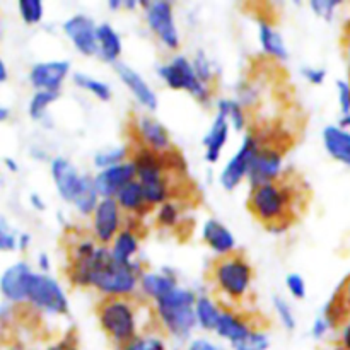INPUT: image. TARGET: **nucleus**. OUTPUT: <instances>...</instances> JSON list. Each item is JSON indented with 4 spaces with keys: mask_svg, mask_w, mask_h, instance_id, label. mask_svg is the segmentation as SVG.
Masks as SVG:
<instances>
[{
    "mask_svg": "<svg viewBox=\"0 0 350 350\" xmlns=\"http://www.w3.org/2000/svg\"><path fill=\"white\" fill-rule=\"evenodd\" d=\"M195 303H197V296L191 291L180 289V287H176L173 293L157 301V317H159L161 323L166 328L167 334L180 338V340L190 337L195 325H197Z\"/></svg>",
    "mask_w": 350,
    "mask_h": 350,
    "instance_id": "obj_3",
    "label": "nucleus"
},
{
    "mask_svg": "<svg viewBox=\"0 0 350 350\" xmlns=\"http://www.w3.org/2000/svg\"><path fill=\"white\" fill-rule=\"evenodd\" d=\"M342 344H344V347L350 350V321L347 323V327L344 328V332H342Z\"/></svg>",
    "mask_w": 350,
    "mask_h": 350,
    "instance_id": "obj_50",
    "label": "nucleus"
},
{
    "mask_svg": "<svg viewBox=\"0 0 350 350\" xmlns=\"http://www.w3.org/2000/svg\"><path fill=\"white\" fill-rule=\"evenodd\" d=\"M51 176H53L55 187H57L58 193L64 200L72 202L74 204L81 191L84 190L85 183H88L89 176L85 174H79L74 164L70 161L64 159V157H57L51 163Z\"/></svg>",
    "mask_w": 350,
    "mask_h": 350,
    "instance_id": "obj_12",
    "label": "nucleus"
},
{
    "mask_svg": "<svg viewBox=\"0 0 350 350\" xmlns=\"http://www.w3.org/2000/svg\"><path fill=\"white\" fill-rule=\"evenodd\" d=\"M332 328V325L328 323V320L325 317H321V318H317V320H314V323H313V327H311V335H313L314 338H321V337H325V335H327V332L330 330Z\"/></svg>",
    "mask_w": 350,
    "mask_h": 350,
    "instance_id": "obj_47",
    "label": "nucleus"
},
{
    "mask_svg": "<svg viewBox=\"0 0 350 350\" xmlns=\"http://www.w3.org/2000/svg\"><path fill=\"white\" fill-rule=\"evenodd\" d=\"M202 234H204V241L219 255H229V253L234 252V236L219 221L211 219V221L205 222Z\"/></svg>",
    "mask_w": 350,
    "mask_h": 350,
    "instance_id": "obj_22",
    "label": "nucleus"
},
{
    "mask_svg": "<svg viewBox=\"0 0 350 350\" xmlns=\"http://www.w3.org/2000/svg\"><path fill=\"white\" fill-rule=\"evenodd\" d=\"M70 70L68 62H43L36 64L29 72V81L38 91H60L62 82Z\"/></svg>",
    "mask_w": 350,
    "mask_h": 350,
    "instance_id": "obj_16",
    "label": "nucleus"
},
{
    "mask_svg": "<svg viewBox=\"0 0 350 350\" xmlns=\"http://www.w3.org/2000/svg\"><path fill=\"white\" fill-rule=\"evenodd\" d=\"M253 330H258V328L253 327V323L248 318L232 313V311L231 313H229V311H224V313H221V318H219L215 334L221 338H224V340L231 342L232 345L238 340H241V338H245L246 335Z\"/></svg>",
    "mask_w": 350,
    "mask_h": 350,
    "instance_id": "obj_20",
    "label": "nucleus"
},
{
    "mask_svg": "<svg viewBox=\"0 0 350 350\" xmlns=\"http://www.w3.org/2000/svg\"><path fill=\"white\" fill-rule=\"evenodd\" d=\"M338 3H340L338 0H313L311 2V9L314 10V14L323 17V19H330Z\"/></svg>",
    "mask_w": 350,
    "mask_h": 350,
    "instance_id": "obj_44",
    "label": "nucleus"
},
{
    "mask_svg": "<svg viewBox=\"0 0 350 350\" xmlns=\"http://www.w3.org/2000/svg\"><path fill=\"white\" fill-rule=\"evenodd\" d=\"M270 338L265 332L253 330L245 338L232 344V350H269Z\"/></svg>",
    "mask_w": 350,
    "mask_h": 350,
    "instance_id": "obj_34",
    "label": "nucleus"
},
{
    "mask_svg": "<svg viewBox=\"0 0 350 350\" xmlns=\"http://www.w3.org/2000/svg\"><path fill=\"white\" fill-rule=\"evenodd\" d=\"M212 279L222 296L231 301H241L248 294L253 280V269L241 253H229L215 260Z\"/></svg>",
    "mask_w": 350,
    "mask_h": 350,
    "instance_id": "obj_5",
    "label": "nucleus"
},
{
    "mask_svg": "<svg viewBox=\"0 0 350 350\" xmlns=\"http://www.w3.org/2000/svg\"><path fill=\"white\" fill-rule=\"evenodd\" d=\"M74 82L79 85L81 89H85L91 94H94L96 98L101 99V101H109L111 99V89L106 82L98 81V79H92L85 74H75L74 75Z\"/></svg>",
    "mask_w": 350,
    "mask_h": 350,
    "instance_id": "obj_33",
    "label": "nucleus"
},
{
    "mask_svg": "<svg viewBox=\"0 0 350 350\" xmlns=\"http://www.w3.org/2000/svg\"><path fill=\"white\" fill-rule=\"evenodd\" d=\"M323 144L334 159L350 167V133L338 126H327L323 130Z\"/></svg>",
    "mask_w": 350,
    "mask_h": 350,
    "instance_id": "obj_23",
    "label": "nucleus"
},
{
    "mask_svg": "<svg viewBox=\"0 0 350 350\" xmlns=\"http://www.w3.org/2000/svg\"><path fill=\"white\" fill-rule=\"evenodd\" d=\"M350 317V277L340 286L328 306L325 308V318L332 327H338Z\"/></svg>",
    "mask_w": 350,
    "mask_h": 350,
    "instance_id": "obj_24",
    "label": "nucleus"
},
{
    "mask_svg": "<svg viewBox=\"0 0 350 350\" xmlns=\"http://www.w3.org/2000/svg\"><path fill=\"white\" fill-rule=\"evenodd\" d=\"M260 149V140L255 135H246V139L243 140L241 147L236 152V156L232 157L228 163V166L224 167L221 174V183L226 190H234L239 183L243 181V178L248 176L250 167H252L253 157L256 156Z\"/></svg>",
    "mask_w": 350,
    "mask_h": 350,
    "instance_id": "obj_9",
    "label": "nucleus"
},
{
    "mask_svg": "<svg viewBox=\"0 0 350 350\" xmlns=\"http://www.w3.org/2000/svg\"><path fill=\"white\" fill-rule=\"evenodd\" d=\"M195 317H197V323L200 325L204 330L215 332L219 318H221V311L217 310V306H215L208 297L202 296L197 297V303H195Z\"/></svg>",
    "mask_w": 350,
    "mask_h": 350,
    "instance_id": "obj_30",
    "label": "nucleus"
},
{
    "mask_svg": "<svg viewBox=\"0 0 350 350\" xmlns=\"http://www.w3.org/2000/svg\"><path fill=\"white\" fill-rule=\"evenodd\" d=\"M349 58H350V33H349Z\"/></svg>",
    "mask_w": 350,
    "mask_h": 350,
    "instance_id": "obj_58",
    "label": "nucleus"
},
{
    "mask_svg": "<svg viewBox=\"0 0 350 350\" xmlns=\"http://www.w3.org/2000/svg\"><path fill=\"white\" fill-rule=\"evenodd\" d=\"M303 75L308 79V82H311V84L314 85H320L323 84L325 77H327V72L323 70V68H304L303 70Z\"/></svg>",
    "mask_w": 350,
    "mask_h": 350,
    "instance_id": "obj_46",
    "label": "nucleus"
},
{
    "mask_svg": "<svg viewBox=\"0 0 350 350\" xmlns=\"http://www.w3.org/2000/svg\"><path fill=\"white\" fill-rule=\"evenodd\" d=\"M229 135V122L224 115L217 113L214 123H212L211 130L205 135L204 146H205V157L208 163H217L221 157L222 149L226 146V140Z\"/></svg>",
    "mask_w": 350,
    "mask_h": 350,
    "instance_id": "obj_21",
    "label": "nucleus"
},
{
    "mask_svg": "<svg viewBox=\"0 0 350 350\" xmlns=\"http://www.w3.org/2000/svg\"><path fill=\"white\" fill-rule=\"evenodd\" d=\"M282 171V150L275 146H262L253 157L252 167H250L248 178L253 187L270 183L280 178Z\"/></svg>",
    "mask_w": 350,
    "mask_h": 350,
    "instance_id": "obj_11",
    "label": "nucleus"
},
{
    "mask_svg": "<svg viewBox=\"0 0 350 350\" xmlns=\"http://www.w3.org/2000/svg\"><path fill=\"white\" fill-rule=\"evenodd\" d=\"M137 135H139L142 146L156 150V152H166L171 149V139L167 130L149 116H142L137 120Z\"/></svg>",
    "mask_w": 350,
    "mask_h": 350,
    "instance_id": "obj_18",
    "label": "nucleus"
},
{
    "mask_svg": "<svg viewBox=\"0 0 350 350\" xmlns=\"http://www.w3.org/2000/svg\"><path fill=\"white\" fill-rule=\"evenodd\" d=\"M94 236L101 245H108L118 236L120 205L116 198H101L94 211Z\"/></svg>",
    "mask_w": 350,
    "mask_h": 350,
    "instance_id": "obj_15",
    "label": "nucleus"
},
{
    "mask_svg": "<svg viewBox=\"0 0 350 350\" xmlns=\"http://www.w3.org/2000/svg\"><path fill=\"white\" fill-rule=\"evenodd\" d=\"M38 262H40V267H41V269H43V270L50 269V262H48V256L44 255V253H41L40 258H38Z\"/></svg>",
    "mask_w": 350,
    "mask_h": 350,
    "instance_id": "obj_53",
    "label": "nucleus"
},
{
    "mask_svg": "<svg viewBox=\"0 0 350 350\" xmlns=\"http://www.w3.org/2000/svg\"><path fill=\"white\" fill-rule=\"evenodd\" d=\"M116 70H118V75L123 81V84L129 88V91L135 96V99L140 103V105L146 106L147 109L157 108L156 92L149 88V84L144 81V77L139 74V72H135L133 68H130L129 65H123V64L116 65Z\"/></svg>",
    "mask_w": 350,
    "mask_h": 350,
    "instance_id": "obj_19",
    "label": "nucleus"
},
{
    "mask_svg": "<svg viewBox=\"0 0 350 350\" xmlns=\"http://www.w3.org/2000/svg\"><path fill=\"white\" fill-rule=\"evenodd\" d=\"M287 289L293 294L296 299H304L306 297V282H304L303 277L299 273H291L287 275Z\"/></svg>",
    "mask_w": 350,
    "mask_h": 350,
    "instance_id": "obj_43",
    "label": "nucleus"
},
{
    "mask_svg": "<svg viewBox=\"0 0 350 350\" xmlns=\"http://www.w3.org/2000/svg\"><path fill=\"white\" fill-rule=\"evenodd\" d=\"M26 301L48 314H65L68 311V299L60 284L43 273H31Z\"/></svg>",
    "mask_w": 350,
    "mask_h": 350,
    "instance_id": "obj_6",
    "label": "nucleus"
},
{
    "mask_svg": "<svg viewBox=\"0 0 350 350\" xmlns=\"http://www.w3.org/2000/svg\"><path fill=\"white\" fill-rule=\"evenodd\" d=\"M29 200H31V204H33V207L36 208V211H43V208H44V202L41 200V198L38 197L36 193H33V195H31V198H29Z\"/></svg>",
    "mask_w": 350,
    "mask_h": 350,
    "instance_id": "obj_51",
    "label": "nucleus"
},
{
    "mask_svg": "<svg viewBox=\"0 0 350 350\" xmlns=\"http://www.w3.org/2000/svg\"><path fill=\"white\" fill-rule=\"evenodd\" d=\"M306 185L293 174L277 178L270 183L253 187L248 208L253 217L269 231H286L299 219L306 207Z\"/></svg>",
    "mask_w": 350,
    "mask_h": 350,
    "instance_id": "obj_1",
    "label": "nucleus"
},
{
    "mask_svg": "<svg viewBox=\"0 0 350 350\" xmlns=\"http://www.w3.org/2000/svg\"><path fill=\"white\" fill-rule=\"evenodd\" d=\"M31 269L27 263L19 262L16 265L9 267L0 277V291L3 297L12 303H23L26 301L27 280L31 277Z\"/></svg>",
    "mask_w": 350,
    "mask_h": 350,
    "instance_id": "obj_17",
    "label": "nucleus"
},
{
    "mask_svg": "<svg viewBox=\"0 0 350 350\" xmlns=\"http://www.w3.org/2000/svg\"><path fill=\"white\" fill-rule=\"evenodd\" d=\"M122 350H167L166 342L157 335H139Z\"/></svg>",
    "mask_w": 350,
    "mask_h": 350,
    "instance_id": "obj_37",
    "label": "nucleus"
},
{
    "mask_svg": "<svg viewBox=\"0 0 350 350\" xmlns=\"http://www.w3.org/2000/svg\"><path fill=\"white\" fill-rule=\"evenodd\" d=\"M338 89V103H340V108L344 115H349L350 113V85L347 82L338 81L337 82Z\"/></svg>",
    "mask_w": 350,
    "mask_h": 350,
    "instance_id": "obj_45",
    "label": "nucleus"
},
{
    "mask_svg": "<svg viewBox=\"0 0 350 350\" xmlns=\"http://www.w3.org/2000/svg\"><path fill=\"white\" fill-rule=\"evenodd\" d=\"M187 350H221L215 344H212L211 340H205V338H197V340L191 342L188 345Z\"/></svg>",
    "mask_w": 350,
    "mask_h": 350,
    "instance_id": "obj_49",
    "label": "nucleus"
},
{
    "mask_svg": "<svg viewBox=\"0 0 350 350\" xmlns=\"http://www.w3.org/2000/svg\"><path fill=\"white\" fill-rule=\"evenodd\" d=\"M139 250V241H137V236L132 231H122L118 232V236L115 238L113 243L111 255L122 265H133L132 258L133 255Z\"/></svg>",
    "mask_w": 350,
    "mask_h": 350,
    "instance_id": "obj_27",
    "label": "nucleus"
},
{
    "mask_svg": "<svg viewBox=\"0 0 350 350\" xmlns=\"http://www.w3.org/2000/svg\"><path fill=\"white\" fill-rule=\"evenodd\" d=\"M342 126H350V113L349 115H344V118H342Z\"/></svg>",
    "mask_w": 350,
    "mask_h": 350,
    "instance_id": "obj_57",
    "label": "nucleus"
},
{
    "mask_svg": "<svg viewBox=\"0 0 350 350\" xmlns=\"http://www.w3.org/2000/svg\"><path fill=\"white\" fill-rule=\"evenodd\" d=\"M273 306H275L277 317L280 318L284 327H286L287 330H294V328H296V318H294V313L293 310H291L289 304H287V301H284L282 297H275V299H273Z\"/></svg>",
    "mask_w": 350,
    "mask_h": 350,
    "instance_id": "obj_41",
    "label": "nucleus"
},
{
    "mask_svg": "<svg viewBox=\"0 0 350 350\" xmlns=\"http://www.w3.org/2000/svg\"><path fill=\"white\" fill-rule=\"evenodd\" d=\"M193 68H195V72H197V77L200 79L202 84L208 85V82L214 79V70H212L211 62L205 58V55L202 53V51L197 55V58L193 60Z\"/></svg>",
    "mask_w": 350,
    "mask_h": 350,
    "instance_id": "obj_42",
    "label": "nucleus"
},
{
    "mask_svg": "<svg viewBox=\"0 0 350 350\" xmlns=\"http://www.w3.org/2000/svg\"><path fill=\"white\" fill-rule=\"evenodd\" d=\"M260 41H262V46L270 57L279 58L284 60L287 58V48L284 43L282 36H280L279 31H275V27L270 26V24L262 23L260 24Z\"/></svg>",
    "mask_w": 350,
    "mask_h": 350,
    "instance_id": "obj_29",
    "label": "nucleus"
},
{
    "mask_svg": "<svg viewBox=\"0 0 350 350\" xmlns=\"http://www.w3.org/2000/svg\"><path fill=\"white\" fill-rule=\"evenodd\" d=\"M7 118H9V109L0 106V122H3V120H7Z\"/></svg>",
    "mask_w": 350,
    "mask_h": 350,
    "instance_id": "obj_55",
    "label": "nucleus"
},
{
    "mask_svg": "<svg viewBox=\"0 0 350 350\" xmlns=\"http://www.w3.org/2000/svg\"><path fill=\"white\" fill-rule=\"evenodd\" d=\"M98 318L106 337L120 350L139 337L135 308L126 297H108L103 301L98 306Z\"/></svg>",
    "mask_w": 350,
    "mask_h": 350,
    "instance_id": "obj_4",
    "label": "nucleus"
},
{
    "mask_svg": "<svg viewBox=\"0 0 350 350\" xmlns=\"http://www.w3.org/2000/svg\"><path fill=\"white\" fill-rule=\"evenodd\" d=\"M126 157V149L125 147H120V149H111L106 150V152L96 154L94 164L101 170H108V167L118 166L122 164V161Z\"/></svg>",
    "mask_w": 350,
    "mask_h": 350,
    "instance_id": "obj_38",
    "label": "nucleus"
},
{
    "mask_svg": "<svg viewBox=\"0 0 350 350\" xmlns=\"http://www.w3.org/2000/svg\"><path fill=\"white\" fill-rule=\"evenodd\" d=\"M19 12L26 24H38L43 19V2L41 0H21Z\"/></svg>",
    "mask_w": 350,
    "mask_h": 350,
    "instance_id": "obj_36",
    "label": "nucleus"
},
{
    "mask_svg": "<svg viewBox=\"0 0 350 350\" xmlns=\"http://www.w3.org/2000/svg\"><path fill=\"white\" fill-rule=\"evenodd\" d=\"M98 246L89 239L77 241L68 252V277L74 286L88 287L91 286L92 270H94V258Z\"/></svg>",
    "mask_w": 350,
    "mask_h": 350,
    "instance_id": "obj_10",
    "label": "nucleus"
},
{
    "mask_svg": "<svg viewBox=\"0 0 350 350\" xmlns=\"http://www.w3.org/2000/svg\"><path fill=\"white\" fill-rule=\"evenodd\" d=\"M157 221L159 224L166 226V228H171V226H176L178 221H180V208H178L176 204L173 202H166L159 207L157 211Z\"/></svg>",
    "mask_w": 350,
    "mask_h": 350,
    "instance_id": "obj_40",
    "label": "nucleus"
},
{
    "mask_svg": "<svg viewBox=\"0 0 350 350\" xmlns=\"http://www.w3.org/2000/svg\"><path fill=\"white\" fill-rule=\"evenodd\" d=\"M217 108L221 115H224L228 118V122L232 123L236 130H243L246 125V115L245 108L239 101L236 99H221L217 103Z\"/></svg>",
    "mask_w": 350,
    "mask_h": 350,
    "instance_id": "obj_31",
    "label": "nucleus"
},
{
    "mask_svg": "<svg viewBox=\"0 0 350 350\" xmlns=\"http://www.w3.org/2000/svg\"><path fill=\"white\" fill-rule=\"evenodd\" d=\"M19 246V238L10 228L5 217L0 215V252H12Z\"/></svg>",
    "mask_w": 350,
    "mask_h": 350,
    "instance_id": "obj_39",
    "label": "nucleus"
},
{
    "mask_svg": "<svg viewBox=\"0 0 350 350\" xmlns=\"http://www.w3.org/2000/svg\"><path fill=\"white\" fill-rule=\"evenodd\" d=\"M159 75L171 89L190 92L198 101H208L211 98L208 85L202 84L200 79L197 77L193 64H190L185 57H176L170 64L163 65L159 68Z\"/></svg>",
    "mask_w": 350,
    "mask_h": 350,
    "instance_id": "obj_7",
    "label": "nucleus"
},
{
    "mask_svg": "<svg viewBox=\"0 0 350 350\" xmlns=\"http://www.w3.org/2000/svg\"><path fill=\"white\" fill-rule=\"evenodd\" d=\"M98 53L109 64H115L122 55V40L113 26L106 23L98 26Z\"/></svg>",
    "mask_w": 350,
    "mask_h": 350,
    "instance_id": "obj_26",
    "label": "nucleus"
},
{
    "mask_svg": "<svg viewBox=\"0 0 350 350\" xmlns=\"http://www.w3.org/2000/svg\"><path fill=\"white\" fill-rule=\"evenodd\" d=\"M29 245V234H21L19 236V248H26Z\"/></svg>",
    "mask_w": 350,
    "mask_h": 350,
    "instance_id": "obj_54",
    "label": "nucleus"
},
{
    "mask_svg": "<svg viewBox=\"0 0 350 350\" xmlns=\"http://www.w3.org/2000/svg\"><path fill=\"white\" fill-rule=\"evenodd\" d=\"M99 193L94 187V178H89L88 183H85L84 190L81 191V195L77 197V200L74 202V205L77 207V211L81 214L89 215V214H94L96 207L99 204Z\"/></svg>",
    "mask_w": 350,
    "mask_h": 350,
    "instance_id": "obj_32",
    "label": "nucleus"
},
{
    "mask_svg": "<svg viewBox=\"0 0 350 350\" xmlns=\"http://www.w3.org/2000/svg\"><path fill=\"white\" fill-rule=\"evenodd\" d=\"M140 287L144 293L154 301L163 299L170 293H173L178 287L174 275H167V273H142L140 275Z\"/></svg>",
    "mask_w": 350,
    "mask_h": 350,
    "instance_id": "obj_25",
    "label": "nucleus"
},
{
    "mask_svg": "<svg viewBox=\"0 0 350 350\" xmlns=\"http://www.w3.org/2000/svg\"><path fill=\"white\" fill-rule=\"evenodd\" d=\"M137 173L132 163H122L118 166L101 170V173L94 178V187L101 198H115L122 188L135 181Z\"/></svg>",
    "mask_w": 350,
    "mask_h": 350,
    "instance_id": "obj_14",
    "label": "nucleus"
},
{
    "mask_svg": "<svg viewBox=\"0 0 350 350\" xmlns=\"http://www.w3.org/2000/svg\"><path fill=\"white\" fill-rule=\"evenodd\" d=\"M46 350H81L77 345V340L72 337H65L64 340L57 342V344L50 345Z\"/></svg>",
    "mask_w": 350,
    "mask_h": 350,
    "instance_id": "obj_48",
    "label": "nucleus"
},
{
    "mask_svg": "<svg viewBox=\"0 0 350 350\" xmlns=\"http://www.w3.org/2000/svg\"><path fill=\"white\" fill-rule=\"evenodd\" d=\"M5 164H7V166H9L10 171H17V164L14 163L12 159H5Z\"/></svg>",
    "mask_w": 350,
    "mask_h": 350,
    "instance_id": "obj_56",
    "label": "nucleus"
},
{
    "mask_svg": "<svg viewBox=\"0 0 350 350\" xmlns=\"http://www.w3.org/2000/svg\"><path fill=\"white\" fill-rule=\"evenodd\" d=\"M140 275H142V269L139 263L122 265L113 258L111 252H108L106 248H98L96 252L91 286L108 294V297L130 296L135 289Z\"/></svg>",
    "mask_w": 350,
    "mask_h": 350,
    "instance_id": "obj_2",
    "label": "nucleus"
},
{
    "mask_svg": "<svg viewBox=\"0 0 350 350\" xmlns=\"http://www.w3.org/2000/svg\"><path fill=\"white\" fill-rule=\"evenodd\" d=\"M115 198L120 207L126 212H140L149 205L146 200V195H144L142 185L137 180L126 185L125 188H122Z\"/></svg>",
    "mask_w": 350,
    "mask_h": 350,
    "instance_id": "obj_28",
    "label": "nucleus"
},
{
    "mask_svg": "<svg viewBox=\"0 0 350 350\" xmlns=\"http://www.w3.org/2000/svg\"><path fill=\"white\" fill-rule=\"evenodd\" d=\"M146 7L147 23L157 38L171 50L180 46L176 24L173 17V5L171 2H142Z\"/></svg>",
    "mask_w": 350,
    "mask_h": 350,
    "instance_id": "obj_8",
    "label": "nucleus"
},
{
    "mask_svg": "<svg viewBox=\"0 0 350 350\" xmlns=\"http://www.w3.org/2000/svg\"><path fill=\"white\" fill-rule=\"evenodd\" d=\"M7 77H9V74H7V67H5V64H3L2 58H0V84H2V82H5Z\"/></svg>",
    "mask_w": 350,
    "mask_h": 350,
    "instance_id": "obj_52",
    "label": "nucleus"
},
{
    "mask_svg": "<svg viewBox=\"0 0 350 350\" xmlns=\"http://www.w3.org/2000/svg\"><path fill=\"white\" fill-rule=\"evenodd\" d=\"M58 92L53 91H38L29 103V116L33 120H41L44 116L48 106L57 101Z\"/></svg>",
    "mask_w": 350,
    "mask_h": 350,
    "instance_id": "obj_35",
    "label": "nucleus"
},
{
    "mask_svg": "<svg viewBox=\"0 0 350 350\" xmlns=\"http://www.w3.org/2000/svg\"><path fill=\"white\" fill-rule=\"evenodd\" d=\"M64 31L82 55L92 57L98 53V26L88 16H74L65 21Z\"/></svg>",
    "mask_w": 350,
    "mask_h": 350,
    "instance_id": "obj_13",
    "label": "nucleus"
}]
</instances>
